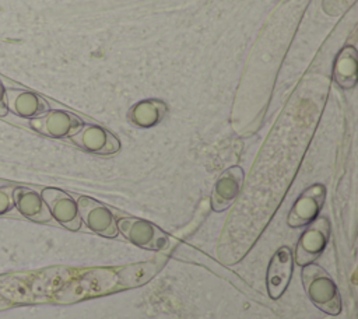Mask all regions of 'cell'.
<instances>
[{
	"mask_svg": "<svg viewBox=\"0 0 358 319\" xmlns=\"http://www.w3.org/2000/svg\"><path fill=\"white\" fill-rule=\"evenodd\" d=\"M302 285L312 304L327 315H338L341 312L340 292L331 276L320 266L309 263L301 271Z\"/></svg>",
	"mask_w": 358,
	"mask_h": 319,
	"instance_id": "6da1fadb",
	"label": "cell"
},
{
	"mask_svg": "<svg viewBox=\"0 0 358 319\" xmlns=\"http://www.w3.org/2000/svg\"><path fill=\"white\" fill-rule=\"evenodd\" d=\"M117 231L131 243L147 250H164L169 246V236L155 224L136 218L122 217L116 221Z\"/></svg>",
	"mask_w": 358,
	"mask_h": 319,
	"instance_id": "7a4b0ae2",
	"label": "cell"
},
{
	"mask_svg": "<svg viewBox=\"0 0 358 319\" xmlns=\"http://www.w3.org/2000/svg\"><path fill=\"white\" fill-rule=\"evenodd\" d=\"M330 236V222L326 217H316L299 236L295 248V263L306 266L313 263L326 249Z\"/></svg>",
	"mask_w": 358,
	"mask_h": 319,
	"instance_id": "3957f363",
	"label": "cell"
},
{
	"mask_svg": "<svg viewBox=\"0 0 358 319\" xmlns=\"http://www.w3.org/2000/svg\"><path fill=\"white\" fill-rule=\"evenodd\" d=\"M77 208L81 221L95 234L105 238H115L117 235V224L112 211L99 203L98 200L80 196L77 200Z\"/></svg>",
	"mask_w": 358,
	"mask_h": 319,
	"instance_id": "277c9868",
	"label": "cell"
},
{
	"mask_svg": "<svg viewBox=\"0 0 358 319\" xmlns=\"http://www.w3.org/2000/svg\"><path fill=\"white\" fill-rule=\"evenodd\" d=\"M83 125L84 122L77 115L62 109H49L46 113L31 119V127L34 130L53 139L71 137Z\"/></svg>",
	"mask_w": 358,
	"mask_h": 319,
	"instance_id": "5b68a950",
	"label": "cell"
},
{
	"mask_svg": "<svg viewBox=\"0 0 358 319\" xmlns=\"http://www.w3.org/2000/svg\"><path fill=\"white\" fill-rule=\"evenodd\" d=\"M326 199V187L322 183H315L305 189L295 200L288 214L287 222L292 228H301L310 224L320 213Z\"/></svg>",
	"mask_w": 358,
	"mask_h": 319,
	"instance_id": "8992f818",
	"label": "cell"
},
{
	"mask_svg": "<svg viewBox=\"0 0 358 319\" xmlns=\"http://www.w3.org/2000/svg\"><path fill=\"white\" fill-rule=\"evenodd\" d=\"M48 210L60 225L70 231L81 228V218L77 208V201L64 190L56 187H45L41 193Z\"/></svg>",
	"mask_w": 358,
	"mask_h": 319,
	"instance_id": "52a82bcc",
	"label": "cell"
},
{
	"mask_svg": "<svg viewBox=\"0 0 358 319\" xmlns=\"http://www.w3.org/2000/svg\"><path fill=\"white\" fill-rule=\"evenodd\" d=\"M70 139L84 151L96 155H112L120 150L119 139L112 132L98 125H83Z\"/></svg>",
	"mask_w": 358,
	"mask_h": 319,
	"instance_id": "ba28073f",
	"label": "cell"
},
{
	"mask_svg": "<svg viewBox=\"0 0 358 319\" xmlns=\"http://www.w3.org/2000/svg\"><path fill=\"white\" fill-rule=\"evenodd\" d=\"M294 269V255L288 246L278 248L267 266L266 285L268 297L278 299L287 290Z\"/></svg>",
	"mask_w": 358,
	"mask_h": 319,
	"instance_id": "9c48e42d",
	"label": "cell"
},
{
	"mask_svg": "<svg viewBox=\"0 0 358 319\" xmlns=\"http://www.w3.org/2000/svg\"><path fill=\"white\" fill-rule=\"evenodd\" d=\"M243 183V169L238 165L227 168L217 179L211 193V208L217 213L227 210L239 196Z\"/></svg>",
	"mask_w": 358,
	"mask_h": 319,
	"instance_id": "30bf717a",
	"label": "cell"
},
{
	"mask_svg": "<svg viewBox=\"0 0 358 319\" xmlns=\"http://www.w3.org/2000/svg\"><path fill=\"white\" fill-rule=\"evenodd\" d=\"M6 105L10 112L24 119H34L49 111V104L41 95L18 88L6 90Z\"/></svg>",
	"mask_w": 358,
	"mask_h": 319,
	"instance_id": "8fae6325",
	"label": "cell"
},
{
	"mask_svg": "<svg viewBox=\"0 0 358 319\" xmlns=\"http://www.w3.org/2000/svg\"><path fill=\"white\" fill-rule=\"evenodd\" d=\"M13 200H14V207L18 210V213L31 221L49 222L52 220V215L42 196L34 189L24 187V186L14 187Z\"/></svg>",
	"mask_w": 358,
	"mask_h": 319,
	"instance_id": "7c38bea8",
	"label": "cell"
},
{
	"mask_svg": "<svg viewBox=\"0 0 358 319\" xmlns=\"http://www.w3.org/2000/svg\"><path fill=\"white\" fill-rule=\"evenodd\" d=\"M358 59L357 49L351 45L344 46L334 59L333 78L334 81L345 90L354 88L358 78Z\"/></svg>",
	"mask_w": 358,
	"mask_h": 319,
	"instance_id": "4fadbf2b",
	"label": "cell"
},
{
	"mask_svg": "<svg viewBox=\"0 0 358 319\" xmlns=\"http://www.w3.org/2000/svg\"><path fill=\"white\" fill-rule=\"evenodd\" d=\"M168 106L161 99H144L133 105L129 111V120L143 129L158 125L166 115Z\"/></svg>",
	"mask_w": 358,
	"mask_h": 319,
	"instance_id": "5bb4252c",
	"label": "cell"
},
{
	"mask_svg": "<svg viewBox=\"0 0 358 319\" xmlns=\"http://www.w3.org/2000/svg\"><path fill=\"white\" fill-rule=\"evenodd\" d=\"M13 189L14 187H0V215H6L14 208Z\"/></svg>",
	"mask_w": 358,
	"mask_h": 319,
	"instance_id": "9a60e30c",
	"label": "cell"
},
{
	"mask_svg": "<svg viewBox=\"0 0 358 319\" xmlns=\"http://www.w3.org/2000/svg\"><path fill=\"white\" fill-rule=\"evenodd\" d=\"M8 113L7 105H6V88L0 80V116H6Z\"/></svg>",
	"mask_w": 358,
	"mask_h": 319,
	"instance_id": "2e32d148",
	"label": "cell"
}]
</instances>
